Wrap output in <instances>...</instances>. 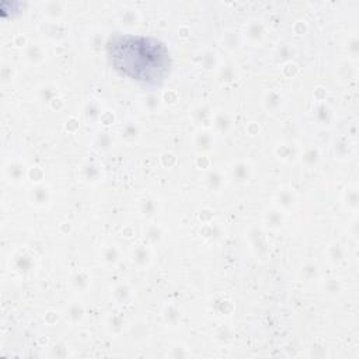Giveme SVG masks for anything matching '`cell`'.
<instances>
[{"label": "cell", "instance_id": "6da1fadb", "mask_svg": "<svg viewBox=\"0 0 359 359\" xmlns=\"http://www.w3.org/2000/svg\"><path fill=\"white\" fill-rule=\"evenodd\" d=\"M111 66L121 76L144 84H161L171 70L168 48L153 36L114 34L107 42Z\"/></svg>", "mask_w": 359, "mask_h": 359}]
</instances>
